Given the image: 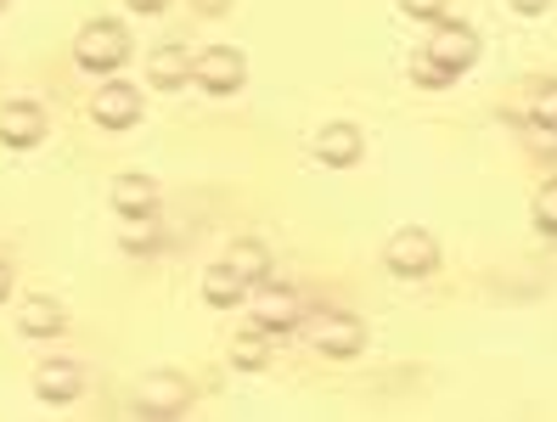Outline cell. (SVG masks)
<instances>
[{"instance_id":"11","label":"cell","mask_w":557,"mask_h":422,"mask_svg":"<svg viewBox=\"0 0 557 422\" xmlns=\"http://www.w3.org/2000/svg\"><path fill=\"white\" fill-rule=\"evenodd\" d=\"M62 321H69V310H62L51 294H35V299L17 305V327H23L28 338H57Z\"/></svg>"},{"instance_id":"5","label":"cell","mask_w":557,"mask_h":422,"mask_svg":"<svg viewBox=\"0 0 557 422\" xmlns=\"http://www.w3.org/2000/svg\"><path fill=\"white\" fill-rule=\"evenodd\" d=\"M191 79H198L209 96H232L248 79V57L237 46H209V51L191 57Z\"/></svg>"},{"instance_id":"18","label":"cell","mask_w":557,"mask_h":422,"mask_svg":"<svg viewBox=\"0 0 557 422\" xmlns=\"http://www.w3.org/2000/svg\"><path fill=\"white\" fill-rule=\"evenodd\" d=\"M119 248H124V253H152V248H158V225H152V214H124Z\"/></svg>"},{"instance_id":"9","label":"cell","mask_w":557,"mask_h":422,"mask_svg":"<svg viewBox=\"0 0 557 422\" xmlns=\"http://www.w3.org/2000/svg\"><path fill=\"white\" fill-rule=\"evenodd\" d=\"M0 141L7 147H40L46 141V113H40V102H7L0 108Z\"/></svg>"},{"instance_id":"23","label":"cell","mask_w":557,"mask_h":422,"mask_svg":"<svg viewBox=\"0 0 557 422\" xmlns=\"http://www.w3.org/2000/svg\"><path fill=\"white\" fill-rule=\"evenodd\" d=\"M163 7H170V0H129V12H147V17H158Z\"/></svg>"},{"instance_id":"13","label":"cell","mask_w":557,"mask_h":422,"mask_svg":"<svg viewBox=\"0 0 557 422\" xmlns=\"http://www.w3.org/2000/svg\"><path fill=\"white\" fill-rule=\"evenodd\" d=\"M186 79H191V51L158 46V51L147 57V85H152V90H181Z\"/></svg>"},{"instance_id":"7","label":"cell","mask_w":557,"mask_h":422,"mask_svg":"<svg viewBox=\"0 0 557 422\" xmlns=\"http://www.w3.org/2000/svg\"><path fill=\"white\" fill-rule=\"evenodd\" d=\"M186 406H191V377H181V372H147L141 377L136 411H147V417H181Z\"/></svg>"},{"instance_id":"3","label":"cell","mask_w":557,"mask_h":422,"mask_svg":"<svg viewBox=\"0 0 557 422\" xmlns=\"http://www.w3.org/2000/svg\"><path fill=\"white\" fill-rule=\"evenodd\" d=\"M305 333L315 344V355H326V361H349V355H360V344H367V327H360L355 315L344 310H321L305 321Z\"/></svg>"},{"instance_id":"17","label":"cell","mask_w":557,"mask_h":422,"mask_svg":"<svg viewBox=\"0 0 557 422\" xmlns=\"http://www.w3.org/2000/svg\"><path fill=\"white\" fill-rule=\"evenodd\" d=\"M232 367L237 372H265L271 367V333L265 327H248L232 338Z\"/></svg>"},{"instance_id":"19","label":"cell","mask_w":557,"mask_h":422,"mask_svg":"<svg viewBox=\"0 0 557 422\" xmlns=\"http://www.w3.org/2000/svg\"><path fill=\"white\" fill-rule=\"evenodd\" d=\"M535 225H541L546 237H557V181H546L535 191Z\"/></svg>"},{"instance_id":"16","label":"cell","mask_w":557,"mask_h":422,"mask_svg":"<svg viewBox=\"0 0 557 422\" xmlns=\"http://www.w3.org/2000/svg\"><path fill=\"white\" fill-rule=\"evenodd\" d=\"M225 259L237 265V276H243L248 287L271 276V248H265V243H253V237H237L232 248H225Z\"/></svg>"},{"instance_id":"6","label":"cell","mask_w":557,"mask_h":422,"mask_svg":"<svg viewBox=\"0 0 557 422\" xmlns=\"http://www.w3.org/2000/svg\"><path fill=\"white\" fill-rule=\"evenodd\" d=\"M429 62H440V69L456 79V74H468L473 62H479V28H468V23H445L440 17V28L429 35V51H422Z\"/></svg>"},{"instance_id":"14","label":"cell","mask_w":557,"mask_h":422,"mask_svg":"<svg viewBox=\"0 0 557 422\" xmlns=\"http://www.w3.org/2000/svg\"><path fill=\"white\" fill-rule=\"evenodd\" d=\"M203 299H209L214 310L248 305V282L237 276V265H232V259H220V265H209V271H203Z\"/></svg>"},{"instance_id":"28","label":"cell","mask_w":557,"mask_h":422,"mask_svg":"<svg viewBox=\"0 0 557 422\" xmlns=\"http://www.w3.org/2000/svg\"><path fill=\"white\" fill-rule=\"evenodd\" d=\"M0 7H7V0H0Z\"/></svg>"},{"instance_id":"8","label":"cell","mask_w":557,"mask_h":422,"mask_svg":"<svg viewBox=\"0 0 557 422\" xmlns=\"http://www.w3.org/2000/svg\"><path fill=\"white\" fill-rule=\"evenodd\" d=\"M90 113H96V124H102V129H129V124L141 119V90L124 85V79H108L102 90H96Z\"/></svg>"},{"instance_id":"22","label":"cell","mask_w":557,"mask_h":422,"mask_svg":"<svg viewBox=\"0 0 557 422\" xmlns=\"http://www.w3.org/2000/svg\"><path fill=\"white\" fill-rule=\"evenodd\" d=\"M552 113H557V85L535 96V124H552Z\"/></svg>"},{"instance_id":"2","label":"cell","mask_w":557,"mask_h":422,"mask_svg":"<svg viewBox=\"0 0 557 422\" xmlns=\"http://www.w3.org/2000/svg\"><path fill=\"white\" fill-rule=\"evenodd\" d=\"M383 265L395 271V276H406V282L434 276V265H440V243H434V232H422V225H406V232H395V237L383 243Z\"/></svg>"},{"instance_id":"1","label":"cell","mask_w":557,"mask_h":422,"mask_svg":"<svg viewBox=\"0 0 557 422\" xmlns=\"http://www.w3.org/2000/svg\"><path fill=\"white\" fill-rule=\"evenodd\" d=\"M124 57H129V28L113 17H90L74 35V62L85 74H119Z\"/></svg>"},{"instance_id":"4","label":"cell","mask_w":557,"mask_h":422,"mask_svg":"<svg viewBox=\"0 0 557 422\" xmlns=\"http://www.w3.org/2000/svg\"><path fill=\"white\" fill-rule=\"evenodd\" d=\"M248 310H253V327H265L271 338H276V333H293V327L305 321V299L293 294V287H276L271 276H265V282H253Z\"/></svg>"},{"instance_id":"21","label":"cell","mask_w":557,"mask_h":422,"mask_svg":"<svg viewBox=\"0 0 557 422\" xmlns=\"http://www.w3.org/2000/svg\"><path fill=\"white\" fill-rule=\"evenodd\" d=\"M417 85H429V90H445V85H450V74L440 69V62H429V57H422V62H417Z\"/></svg>"},{"instance_id":"10","label":"cell","mask_w":557,"mask_h":422,"mask_svg":"<svg viewBox=\"0 0 557 422\" xmlns=\"http://www.w3.org/2000/svg\"><path fill=\"white\" fill-rule=\"evenodd\" d=\"M79 388H85V372H79L74 361H46V367L35 372V395H40L46 406H69Z\"/></svg>"},{"instance_id":"26","label":"cell","mask_w":557,"mask_h":422,"mask_svg":"<svg viewBox=\"0 0 557 422\" xmlns=\"http://www.w3.org/2000/svg\"><path fill=\"white\" fill-rule=\"evenodd\" d=\"M198 7H209V12H220V7H225V0H198Z\"/></svg>"},{"instance_id":"15","label":"cell","mask_w":557,"mask_h":422,"mask_svg":"<svg viewBox=\"0 0 557 422\" xmlns=\"http://www.w3.org/2000/svg\"><path fill=\"white\" fill-rule=\"evenodd\" d=\"M108 198H113V209H119V214H152V209H158V181L129 170V175H119V181H113Z\"/></svg>"},{"instance_id":"12","label":"cell","mask_w":557,"mask_h":422,"mask_svg":"<svg viewBox=\"0 0 557 422\" xmlns=\"http://www.w3.org/2000/svg\"><path fill=\"white\" fill-rule=\"evenodd\" d=\"M315 152H321V164H333V170L360 164V129H355V124H321Z\"/></svg>"},{"instance_id":"24","label":"cell","mask_w":557,"mask_h":422,"mask_svg":"<svg viewBox=\"0 0 557 422\" xmlns=\"http://www.w3.org/2000/svg\"><path fill=\"white\" fill-rule=\"evenodd\" d=\"M552 0H512V12H523V17H535V12H546Z\"/></svg>"},{"instance_id":"27","label":"cell","mask_w":557,"mask_h":422,"mask_svg":"<svg viewBox=\"0 0 557 422\" xmlns=\"http://www.w3.org/2000/svg\"><path fill=\"white\" fill-rule=\"evenodd\" d=\"M546 129H552V136H557V113H552V124H546Z\"/></svg>"},{"instance_id":"25","label":"cell","mask_w":557,"mask_h":422,"mask_svg":"<svg viewBox=\"0 0 557 422\" xmlns=\"http://www.w3.org/2000/svg\"><path fill=\"white\" fill-rule=\"evenodd\" d=\"M7 299H12V265L0 259V305H7Z\"/></svg>"},{"instance_id":"20","label":"cell","mask_w":557,"mask_h":422,"mask_svg":"<svg viewBox=\"0 0 557 422\" xmlns=\"http://www.w3.org/2000/svg\"><path fill=\"white\" fill-rule=\"evenodd\" d=\"M400 7H406L411 17H422V23H440V17H445V7H450V0H400Z\"/></svg>"}]
</instances>
